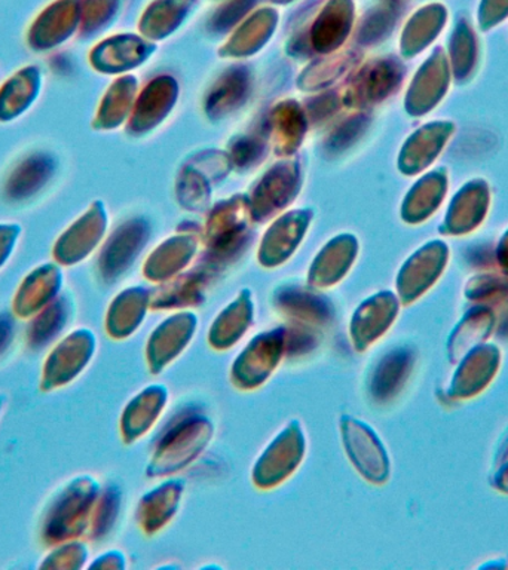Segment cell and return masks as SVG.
I'll use <instances>...</instances> for the list:
<instances>
[{"label":"cell","mask_w":508,"mask_h":570,"mask_svg":"<svg viewBox=\"0 0 508 570\" xmlns=\"http://www.w3.org/2000/svg\"><path fill=\"white\" fill-rule=\"evenodd\" d=\"M96 498V484L87 476H76L61 485L49 501L40 521V539L45 546L79 538L87 529L89 511Z\"/></svg>","instance_id":"1"},{"label":"cell","mask_w":508,"mask_h":570,"mask_svg":"<svg viewBox=\"0 0 508 570\" xmlns=\"http://www.w3.org/2000/svg\"><path fill=\"white\" fill-rule=\"evenodd\" d=\"M96 350V338L87 328L74 330L58 338L43 360L40 390L51 392L69 386L87 368Z\"/></svg>","instance_id":"2"},{"label":"cell","mask_w":508,"mask_h":570,"mask_svg":"<svg viewBox=\"0 0 508 570\" xmlns=\"http://www.w3.org/2000/svg\"><path fill=\"white\" fill-rule=\"evenodd\" d=\"M80 0H53L31 22L27 43L36 52H48L62 47L80 27Z\"/></svg>","instance_id":"3"},{"label":"cell","mask_w":508,"mask_h":570,"mask_svg":"<svg viewBox=\"0 0 508 570\" xmlns=\"http://www.w3.org/2000/svg\"><path fill=\"white\" fill-rule=\"evenodd\" d=\"M65 274L57 262L36 266L22 278L12 298V314L18 320L29 321L62 293Z\"/></svg>","instance_id":"4"},{"label":"cell","mask_w":508,"mask_h":570,"mask_svg":"<svg viewBox=\"0 0 508 570\" xmlns=\"http://www.w3.org/2000/svg\"><path fill=\"white\" fill-rule=\"evenodd\" d=\"M102 230H105V216L100 205L96 204L58 236L52 247L53 262L62 267L84 262L97 247Z\"/></svg>","instance_id":"5"},{"label":"cell","mask_w":508,"mask_h":570,"mask_svg":"<svg viewBox=\"0 0 508 570\" xmlns=\"http://www.w3.org/2000/svg\"><path fill=\"white\" fill-rule=\"evenodd\" d=\"M43 88L40 67H21L9 76L0 87V122L9 124L20 119L39 100Z\"/></svg>","instance_id":"6"},{"label":"cell","mask_w":508,"mask_h":570,"mask_svg":"<svg viewBox=\"0 0 508 570\" xmlns=\"http://www.w3.org/2000/svg\"><path fill=\"white\" fill-rule=\"evenodd\" d=\"M57 163L52 155L38 151L22 159L4 183V195L13 203H25L40 194L52 180Z\"/></svg>","instance_id":"7"},{"label":"cell","mask_w":508,"mask_h":570,"mask_svg":"<svg viewBox=\"0 0 508 570\" xmlns=\"http://www.w3.org/2000/svg\"><path fill=\"white\" fill-rule=\"evenodd\" d=\"M74 301L69 294L61 293L52 303L29 320L26 330L27 346L42 351L65 336L67 325L74 316Z\"/></svg>","instance_id":"8"},{"label":"cell","mask_w":508,"mask_h":570,"mask_svg":"<svg viewBox=\"0 0 508 570\" xmlns=\"http://www.w3.org/2000/svg\"><path fill=\"white\" fill-rule=\"evenodd\" d=\"M88 551L82 542L71 539L51 547L48 554L40 561V569L74 570L84 568Z\"/></svg>","instance_id":"9"},{"label":"cell","mask_w":508,"mask_h":570,"mask_svg":"<svg viewBox=\"0 0 508 570\" xmlns=\"http://www.w3.org/2000/svg\"><path fill=\"white\" fill-rule=\"evenodd\" d=\"M21 226L18 223H0V271L11 261L20 243Z\"/></svg>","instance_id":"10"},{"label":"cell","mask_w":508,"mask_h":570,"mask_svg":"<svg viewBox=\"0 0 508 570\" xmlns=\"http://www.w3.org/2000/svg\"><path fill=\"white\" fill-rule=\"evenodd\" d=\"M17 316L11 312H0V358L11 350L17 336Z\"/></svg>","instance_id":"11"},{"label":"cell","mask_w":508,"mask_h":570,"mask_svg":"<svg viewBox=\"0 0 508 570\" xmlns=\"http://www.w3.org/2000/svg\"><path fill=\"white\" fill-rule=\"evenodd\" d=\"M4 407V399L2 395H0V414H2Z\"/></svg>","instance_id":"12"}]
</instances>
